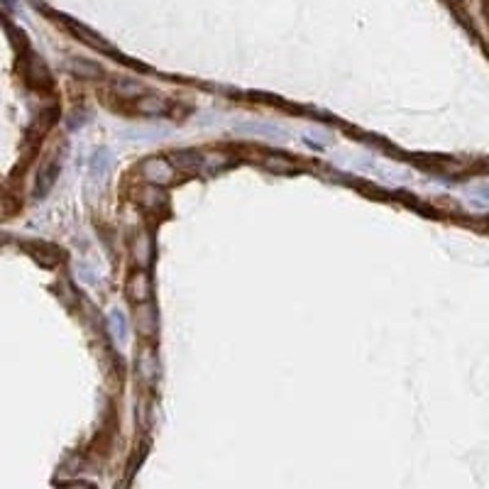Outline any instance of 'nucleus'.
<instances>
[{"mask_svg": "<svg viewBox=\"0 0 489 489\" xmlns=\"http://www.w3.org/2000/svg\"><path fill=\"white\" fill-rule=\"evenodd\" d=\"M142 176H145L147 181H152V184H169L171 179H174V169H171L169 162L164 160H150L145 162V166H142Z\"/></svg>", "mask_w": 489, "mask_h": 489, "instance_id": "f257e3e1", "label": "nucleus"}, {"mask_svg": "<svg viewBox=\"0 0 489 489\" xmlns=\"http://www.w3.org/2000/svg\"><path fill=\"white\" fill-rule=\"evenodd\" d=\"M238 132H243V135L267 137V140H279V142L286 137V130H281V127H276V125H255V122H250V125H240Z\"/></svg>", "mask_w": 489, "mask_h": 489, "instance_id": "f03ea898", "label": "nucleus"}, {"mask_svg": "<svg viewBox=\"0 0 489 489\" xmlns=\"http://www.w3.org/2000/svg\"><path fill=\"white\" fill-rule=\"evenodd\" d=\"M66 69L78 78H98L101 76V69H98L96 64L86 62V59H69Z\"/></svg>", "mask_w": 489, "mask_h": 489, "instance_id": "7ed1b4c3", "label": "nucleus"}, {"mask_svg": "<svg viewBox=\"0 0 489 489\" xmlns=\"http://www.w3.org/2000/svg\"><path fill=\"white\" fill-rule=\"evenodd\" d=\"M130 294H132V299H135L137 304H145V301L150 299L152 289H150V279H147L145 271H137V274L132 276V281H130Z\"/></svg>", "mask_w": 489, "mask_h": 489, "instance_id": "20e7f679", "label": "nucleus"}, {"mask_svg": "<svg viewBox=\"0 0 489 489\" xmlns=\"http://www.w3.org/2000/svg\"><path fill=\"white\" fill-rule=\"evenodd\" d=\"M108 330H111L113 340L115 343H125V335H127V320L122 316V311H111V318H108Z\"/></svg>", "mask_w": 489, "mask_h": 489, "instance_id": "39448f33", "label": "nucleus"}, {"mask_svg": "<svg viewBox=\"0 0 489 489\" xmlns=\"http://www.w3.org/2000/svg\"><path fill=\"white\" fill-rule=\"evenodd\" d=\"M111 152L108 150H98L91 160V176L93 179H106L108 176V169H111Z\"/></svg>", "mask_w": 489, "mask_h": 489, "instance_id": "423d86ee", "label": "nucleus"}, {"mask_svg": "<svg viewBox=\"0 0 489 489\" xmlns=\"http://www.w3.org/2000/svg\"><path fill=\"white\" fill-rule=\"evenodd\" d=\"M166 108H169L166 98H160V96L142 98V101L137 103V111H140L142 115H162V113H166Z\"/></svg>", "mask_w": 489, "mask_h": 489, "instance_id": "0eeeda50", "label": "nucleus"}, {"mask_svg": "<svg viewBox=\"0 0 489 489\" xmlns=\"http://www.w3.org/2000/svg\"><path fill=\"white\" fill-rule=\"evenodd\" d=\"M57 174H59V166L57 164H49L47 169L39 174V181H37V196H44L49 189L54 186V181H57Z\"/></svg>", "mask_w": 489, "mask_h": 489, "instance_id": "6e6552de", "label": "nucleus"}, {"mask_svg": "<svg viewBox=\"0 0 489 489\" xmlns=\"http://www.w3.org/2000/svg\"><path fill=\"white\" fill-rule=\"evenodd\" d=\"M201 164V157L194 155V152H179L174 157V166L176 169H196Z\"/></svg>", "mask_w": 489, "mask_h": 489, "instance_id": "1a4fd4ad", "label": "nucleus"}, {"mask_svg": "<svg viewBox=\"0 0 489 489\" xmlns=\"http://www.w3.org/2000/svg\"><path fill=\"white\" fill-rule=\"evenodd\" d=\"M73 32H76V34H81V37H86V42H88V44H93V47H98V49H106V52H111V47H108V44L103 42L101 37H96V34H93V32H88L86 27H73Z\"/></svg>", "mask_w": 489, "mask_h": 489, "instance_id": "9d476101", "label": "nucleus"}, {"mask_svg": "<svg viewBox=\"0 0 489 489\" xmlns=\"http://www.w3.org/2000/svg\"><path fill=\"white\" fill-rule=\"evenodd\" d=\"M115 91L120 93V96H137V93H140V83L137 81H118Z\"/></svg>", "mask_w": 489, "mask_h": 489, "instance_id": "9b49d317", "label": "nucleus"}, {"mask_svg": "<svg viewBox=\"0 0 489 489\" xmlns=\"http://www.w3.org/2000/svg\"><path fill=\"white\" fill-rule=\"evenodd\" d=\"M267 169L271 171H294V166L284 160H267Z\"/></svg>", "mask_w": 489, "mask_h": 489, "instance_id": "f8f14e48", "label": "nucleus"}, {"mask_svg": "<svg viewBox=\"0 0 489 489\" xmlns=\"http://www.w3.org/2000/svg\"><path fill=\"white\" fill-rule=\"evenodd\" d=\"M140 367H142V372H145V377H152V357L150 355H142Z\"/></svg>", "mask_w": 489, "mask_h": 489, "instance_id": "ddd939ff", "label": "nucleus"}]
</instances>
